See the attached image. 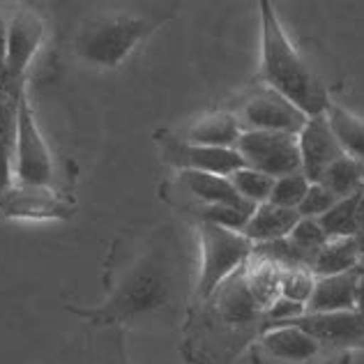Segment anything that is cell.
I'll return each instance as SVG.
<instances>
[{"mask_svg":"<svg viewBox=\"0 0 364 364\" xmlns=\"http://www.w3.org/2000/svg\"><path fill=\"white\" fill-rule=\"evenodd\" d=\"M178 249L164 233V228L150 237L148 247L113 274L109 295L100 306L85 311L74 309L92 323L122 325L124 321L141 318L161 311L171 304L178 286Z\"/></svg>","mask_w":364,"mask_h":364,"instance_id":"1","label":"cell"},{"mask_svg":"<svg viewBox=\"0 0 364 364\" xmlns=\"http://www.w3.org/2000/svg\"><path fill=\"white\" fill-rule=\"evenodd\" d=\"M258 9H261V76L267 88L295 104L306 118L323 116L330 107L323 83L293 49L274 5L263 0L258 3Z\"/></svg>","mask_w":364,"mask_h":364,"instance_id":"2","label":"cell"},{"mask_svg":"<svg viewBox=\"0 0 364 364\" xmlns=\"http://www.w3.org/2000/svg\"><path fill=\"white\" fill-rule=\"evenodd\" d=\"M166 21V14L113 9L95 14L74 37V51L88 65L113 70Z\"/></svg>","mask_w":364,"mask_h":364,"instance_id":"3","label":"cell"},{"mask_svg":"<svg viewBox=\"0 0 364 364\" xmlns=\"http://www.w3.org/2000/svg\"><path fill=\"white\" fill-rule=\"evenodd\" d=\"M200 270L196 282V300L208 302L215 291L228 277L242 270L249 256L254 252V242L247 240L242 233L228 231V228L200 222Z\"/></svg>","mask_w":364,"mask_h":364,"instance_id":"4","label":"cell"},{"mask_svg":"<svg viewBox=\"0 0 364 364\" xmlns=\"http://www.w3.org/2000/svg\"><path fill=\"white\" fill-rule=\"evenodd\" d=\"M14 185L53 187L55 164L53 155L33 116L26 90L16 107V141H14Z\"/></svg>","mask_w":364,"mask_h":364,"instance_id":"5","label":"cell"},{"mask_svg":"<svg viewBox=\"0 0 364 364\" xmlns=\"http://www.w3.org/2000/svg\"><path fill=\"white\" fill-rule=\"evenodd\" d=\"M245 166L270 178H284L302 171L298 136L282 132H242L235 143Z\"/></svg>","mask_w":364,"mask_h":364,"instance_id":"6","label":"cell"},{"mask_svg":"<svg viewBox=\"0 0 364 364\" xmlns=\"http://www.w3.org/2000/svg\"><path fill=\"white\" fill-rule=\"evenodd\" d=\"M235 120L242 132H282L298 136L309 118L295 104L265 85L242 104Z\"/></svg>","mask_w":364,"mask_h":364,"instance_id":"7","label":"cell"},{"mask_svg":"<svg viewBox=\"0 0 364 364\" xmlns=\"http://www.w3.org/2000/svg\"><path fill=\"white\" fill-rule=\"evenodd\" d=\"M157 139L161 146V159L178 171H198V173L231 178L235 171L245 168V161L235 148L191 146L168 132H161Z\"/></svg>","mask_w":364,"mask_h":364,"instance_id":"8","label":"cell"},{"mask_svg":"<svg viewBox=\"0 0 364 364\" xmlns=\"http://www.w3.org/2000/svg\"><path fill=\"white\" fill-rule=\"evenodd\" d=\"M74 203L53 187L14 185L0 196V217L7 219H70Z\"/></svg>","mask_w":364,"mask_h":364,"instance_id":"9","label":"cell"},{"mask_svg":"<svg viewBox=\"0 0 364 364\" xmlns=\"http://www.w3.org/2000/svg\"><path fill=\"white\" fill-rule=\"evenodd\" d=\"M298 148L302 159V173L309 182H321L323 173L334 161L343 157V150L334 139L328 120L323 116L309 118L298 134Z\"/></svg>","mask_w":364,"mask_h":364,"instance_id":"10","label":"cell"},{"mask_svg":"<svg viewBox=\"0 0 364 364\" xmlns=\"http://www.w3.org/2000/svg\"><path fill=\"white\" fill-rule=\"evenodd\" d=\"M44 40V23L31 9H18L9 16L7 33V55L5 63L16 79H23L26 70L31 67L37 49Z\"/></svg>","mask_w":364,"mask_h":364,"instance_id":"11","label":"cell"},{"mask_svg":"<svg viewBox=\"0 0 364 364\" xmlns=\"http://www.w3.org/2000/svg\"><path fill=\"white\" fill-rule=\"evenodd\" d=\"M208 302H215L217 314L222 316V321L228 325H252L261 318V306L256 304L254 295L249 293L247 282H245V267L231 274L228 279L219 286L215 295Z\"/></svg>","mask_w":364,"mask_h":364,"instance_id":"12","label":"cell"},{"mask_svg":"<svg viewBox=\"0 0 364 364\" xmlns=\"http://www.w3.org/2000/svg\"><path fill=\"white\" fill-rule=\"evenodd\" d=\"M358 284L360 270H348L332 277H321L314 284V293L306 302L309 314H334L358 309Z\"/></svg>","mask_w":364,"mask_h":364,"instance_id":"13","label":"cell"},{"mask_svg":"<svg viewBox=\"0 0 364 364\" xmlns=\"http://www.w3.org/2000/svg\"><path fill=\"white\" fill-rule=\"evenodd\" d=\"M298 328L311 334L316 341L348 343L364 337V311H334V314H306L295 321Z\"/></svg>","mask_w":364,"mask_h":364,"instance_id":"14","label":"cell"},{"mask_svg":"<svg viewBox=\"0 0 364 364\" xmlns=\"http://www.w3.org/2000/svg\"><path fill=\"white\" fill-rule=\"evenodd\" d=\"M178 182L182 185V189L200 200V208L233 205L242 210H256V205L247 203V200L237 194L233 182L228 178L213 176V173H198V171H180Z\"/></svg>","mask_w":364,"mask_h":364,"instance_id":"15","label":"cell"},{"mask_svg":"<svg viewBox=\"0 0 364 364\" xmlns=\"http://www.w3.org/2000/svg\"><path fill=\"white\" fill-rule=\"evenodd\" d=\"M298 222H300L298 210L279 208V205H272V203H261V205H256L254 215L247 222L242 235L247 237V240H252L254 245L284 240V237L291 235V231Z\"/></svg>","mask_w":364,"mask_h":364,"instance_id":"16","label":"cell"},{"mask_svg":"<svg viewBox=\"0 0 364 364\" xmlns=\"http://www.w3.org/2000/svg\"><path fill=\"white\" fill-rule=\"evenodd\" d=\"M240 124L233 113H210V116L196 120L191 127L180 134V141L191 146H210V148H235L240 139Z\"/></svg>","mask_w":364,"mask_h":364,"instance_id":"17","label":"cell"},{"mask_svg":"<svg viewBox=\"0 0 364 364\" xmlns=\"http://www.w3.org/2000/svg\"><path fill=\"white\" fill-rule=\"evenodd\" d=\"M263 348L286 362H306L318 353L321 343L293 323L286 328L267 330L263 337Z\"/></svg>","mask_w":364,"mask_h":364,"instance_id":"18","label":"cell"},{"mask_svg":"<svg viewBox=\"0 0 364 364\" xmlns=\"http://www.w3.org/2000/svg\"><path fill=\"white\" fill-rule=\"evenodd\" d=\"M76 364H132L120 325H102L95 330Z\"/></svg>","mask_w":364,"mask_h":364,"instance_id":"19","label":"cell"},{"mask_svg":"<svg viewBox=\"0 0 364 364\" xmlns=\"http://www.w3.org/2000/svg\"><path fill=\"white\" fill-rule=\"evenodd\" d=\"M358 263H360V249L355 237H332L311 258L309 270L316 279H321V277H332V274L355 270Z\"/></svg>","mask_w":364,"mask_h":364,"instance_id":"20","label":"cell"},{"mask_svg":"<svg viewBox=\"0 0 364 364\" xmlns=\"http://www.w3.org/2000/svg\"><path fill=\"white\" fill-rule=\"evenodd\" d=\"M282 272H284V267L265 261V258H256V256H249V261L245 265L247 289L254 295V300L258 306H261L263 314L270 309L272 302L282 295V291H279Z\"/></svg>","mask_w":364,"mask_h":364,"instance_id":"21","label":"cell"},{"mask_svg":"<svg viewBox=\"0 0 364 364\" xmlns=\"http://www.w3.org/2000/svg\"><path fill=\"white\" fill-rule=\"evenodd\" d=\"M325 120H328L334 139H337V143L343 150V155L364 164V120L353 116L350 111L341 109L332 102L328 111H325Z\"/></svg>","mask_w":364,"mask_h":364,"instance_id":"22","label":"cell"},{"mask_svg":"<svg viewBox=\"0 0 364 364\" xmlns=\"http://www.w3.org/2000/svg\"><path fill=\"white\" fill-rule=\"evenodd\" d=\"M325 235L330 237H355L364 226V213H362V191L348 198L337 200L328 213L318 219Z\"/></svg>","mask_w":364,"mask_h":364,"instance_id":"23","label":"cell"},{"mask_svg":"<svg viewBox=\"0 0 364 364\" xmlns=\"http://www.w3.org/2000/svg\"><path fill=\"white\" fill-rule=\"evenodd\" d=\"M318 185L330 189L339 200L348 198L364 189V164L358 159H350L343 155L341 159H337L328 171H325Z\"/></svg>","mask_w":364,"mask_h":364,"instance_id":"24","label":"cell"},{"mask_svg":"<svg viewBox=\"0 0 364 364\" xmlns=\"http://www.w3.org/2000/svg\"><path fill=\"white\" fill-rule=\"evenodd\" d=\"M228 180L233 182L237 194H240L247 203H252V205L267 203V200H270L272 189H274V178L261 173V171L249 168V166L235 171V173Z\"/></svg>","mask_w":364,"mask_h":364,"instance_id":"25","label":"cell"},{"mask_svg":"<svg viewBox=\"0 0 364 364\" xmlns=\"http://www.w3.org/2000/svg\"><path fill=\"white\" fill-rule=\"evenodd\" d=\"M291 242V247L302 256V261L306 265H311V258L318 254V249L325 247V242L330 240L325 231L321 228L318 219H304L300 217V222L295 224V228L291 231V235L286 237Z\"/></svg>","mask_w":364,"mask_h":364,"instance_id":"26","label":"cell"},{"mask_svg":"<svg viewBox=\"0 0 364 364\" xmlns=\"http://www.w3.org/2000/svg\"><path fill=\"white\" fill-rule=\"evenodd\" d=\"M311 182L304 178L302 171L298 173H291V176H284V178H277L274 180V189L270 194V200L267 203L272 205H279V208H289V210H298L302 198L306 196V189H309Z\"/></svg>","mask_w":364,"mask_h":364,"instance_id":"27","label":"cell"},{"mask_svg":"<svg viewBox=\"0 0 364 364\" xmlns=\"http://www.w3.org/2000/svg\"><path fill=\"white\" fill-rule=\"evenodd\" d=\"M314 284H316V277L311 274V270H306V267H291V270L282 272L279 291L284 298L306 306V302H309L314 293Z\"/></svg>","mask_w":364,"mask_h":364,"instance_id":"28","label":"cell"},{"mask_svg":"<svg viewBox=\"0 0 364 364\" xmlns=\"http://www.w3.org/2000/svg\"><path fill=\"white\" fill-rule=\"evenodd\" d=\"M337 200L339 198L334 196L330 189H325L318 182H311L309 189H306V196L302 198V203L298 208V213L304 219H321Z\"/></svg>","mask_w":364,"mask_h":364,"instance_id":"29","label":"cell"},{"mask_svg":"<svg viewBox=\"0 0 364 364\" xmlns=\"http://www.w3.org/2000/svg\"><path fill=\"white\" fill-rule=\"evenodd\" d=\"M304 311H306V306L304 304H300V302H293V300H289V298H284V295H279L274 302H272V306L270 309L265 311V318H267V323H289V321H298V318H302L304 316Z\"/></svg>","mask_w":364,"mask_h":364,"instance_id":"30","label":"cell"},{"mask_svg":"<svg viewBox=\"0 0 364 364\" xmlns=\"http://www.w3.org/2000/svg\"><path fill=\"white\" fill-rule=\"evenodd\" d=\"M14 187V146L0 143V196Z\"/></svg>","mask_w":364,"mask_h":364,"instance_id":"31","label":"cell"},{"mask_svg":"<svg viewBox=\"0 0 364 364\" xmlns=\"http://www.w3.org/2000/svg\"><path fill=\"white\" fill-rule=\"evenodd\" d=\"M7 33H9V18L0 7V60H5L7 55Z\"/></svg>","mask_w":364,"mask_h":364,"instance_id":"32","label":"cell"},{"mask_svg":"<svg viewBox=\"0 0 364 364\" xmlns=\"http://www.w3.org/2000/svg\"><path fill=\"white\" fill-rule=\"evenodd\" d=\"M355 242H358V249H360V256H364V226H362V231L355 235Z\"/></svg>","mask_w":364,"mask_h":364,"instance_id":"33","label":"cell"},{"mask_svg":"<svg viewBox=\"0 0 364 364\" xmlns=\"http://www.w3.org/2000/svg\"><path fill=\"white\" fill-rule=\"evenodd\" d=\"M358 270H360V274L364 277V256H360V263H358Z\"/></svg>","mask_w":364,"mask_h":364,"instance_id":"34","label":"cell"},{"mask_svg":"<svg viewBox=\"0 0 364 364\" xmlns=\"http://www.w3.org/2000/svg\"><path fill=\"white\" fill-rule=\"evenodd\" d=\"M362 213H364V189H362Z\"/></svg>","mask_w":364,"mask_h":364,"instance_id":"35","label":"cell"}]
</instances>
